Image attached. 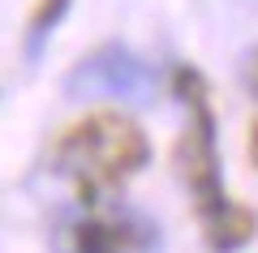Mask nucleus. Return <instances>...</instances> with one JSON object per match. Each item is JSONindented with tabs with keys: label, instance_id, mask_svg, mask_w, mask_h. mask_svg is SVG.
<instances>
[{
	"label": "nucleus",
	"instance_id": "4",
	"mask_svg": "<svg viewBox=\"0 0 258 253\" xmlns=\"http://www.w3.org/2000/svg\"><path fill=\"white\" fill-rule=\"evenodd\" d=\"M74 253H155L159 236L147 219L138 215H112V210H91L86 219H78L69 232Z\"/></svg>",
	"mask_w": 258,
	"mask_h": 253
},
{
	"label": "nucleus",
	"instance_id": "6",
	"mask_svg": "<svg viewBox=\"0 0 258 253\" xmlns=\"http://www.w3.org/2000/svg\"><path fill=\"white\" fill-rule=\"evenodd\" d=\"M249 163L258 167V116H254V125H249Z\"/></svg>",
	"mask_w": 258,
	"mask_h": 253
},
{
	"label": "nucleus",
	"instance_id": "2",
	"mask_svg": "<svg viewBox=\"0 0 258 253\" xmlns=\"http://www.w3.org/2000/svg\"><path fill=\"white\" fill-rule=\"evenodd\" d=\"M56 172L74 185L78 202L95 206L99 198H108L112 189L138 176L151 163V142L142 133L138 120H129L125 112L99 108L91 116L74 120L56 137Z\"/></svg>",
	"mask_w": 258,
	"mask_h": 253
},
{
	"label": "nucleus",
	"instance_id": "5",
	"mask_svg": "<svg viewBox=\"0 0 258 253\" xmlns=\"http://www.w3.org/2000/svg\"><path fill=\"white\" fill-rule=\"evenodd\" d=\"M64 13H69V0H35L30 22H26V52H30V56L43 52L47 35H52V30L64 22Z\"/></svg>",
	"mask_w": 258,
	"mask_h": 253
},
{
	"label": "nucleus",
	"instance_id": "1",
	"mask_svg": "<svg viewBox=\"0 0 258 253\" xmlns=\"http://www.w3.org/2000/svg\"><path fill=\"white\" fill-rule=\"evenodd\" d=\"M172 95L185 108V129L176 142V167L181 181L194 198L203 240L211 253H237L254 240L258 215L245 202H232L224 189V167H220V137H215V112H211V91L207 77L194 64L172 69Z\"/></svg>",
	"mask_w": 258,
	"mask_h": 253
},
{
	"label": "nucleus",
	"instance_id": "3",
	"mask_svg": "<svg viewBox=\"0 0 258 253\" xmlns=\"http://www.w3.org/2000/svg\"><path fill=\"white\" fill-rule=\"evenodd\" d=\"M64 86L78 99H142L151 91V73L134 52H125L120 43H108L86 56Z\"/></svg>",
	"mask_w": 258,
	"mask_h": 253
},
{
	"label": "nucleus",
	"instance_id": "7",
	"mask_svg": "<svg viewBox=\"0 0 258 253\" xmlns=\"http://www.w3.org/2000/svg\"><path fill=\"white\" fill-rule=\"evenodd\" d=\"M249 86L258 91V52H254V60H249Z\"/></svg>",
	"mask_w": 258,
	"mask_h": 253
}]
</instances>
